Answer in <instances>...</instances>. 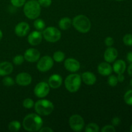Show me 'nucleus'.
<instances>
[{
	"mask_svg": "<svg viewBox=\"0 0 132 132\" xmlns=\"http://www.w3.org/2000/svg\"><path fill=\"white\" fill-rule=\"evenodd\" d=\"M23 127L26 131L34 132L39 131L43 125V121L39 114L30 113L23 121Z\"/></svg>",
	"mask_w": 132,
	"mask_h": 132,
	"instance_id": "f257e3e1",
	"label": "nucleus"
},
{
	"mask_svg": "<svg viewBox=\"0 0 132 132\" xmlns=\"http://www.w3.org/2000/svg\"><path fill=\"white\" fill-rule=\"evenodd\" d=\"M23 6V12L28 19H37L41 14V6L36 0H29Z\"/></svg>",
	"mask_w": 132,
	"mask_h": 132,
	"instance_id": "f03ea898",
	"label": "nucleus"
},
{
	"mask_svg": "<svg viewBox=\"0 0 132 132\" xmlns=\"http://www.w3.org/2000/svg\"><path fill=\"white\" fill-rule=\"evenodd\" d=\"M72 24L76 30L81 33H87L91 29L90 19L85 15H78L72 20Z\"/></svg>",
	"mask_w": 132,
	"mask_h": 132,
	"instance_id": "7ed1b4c3",
	"label": "nucleus"
},
{
	"mask_svg": "<svg viewBox=\"0 0 132 132\" xmlns=\"http://www.w3.org/2000/svg\"><path fill=\"white\" fill-rule=\"evenodd\" d=\"M65 88L69 92H77L81 85V76L78 73L68 75L64 80Z\"/></svg>",
	"mask_w": 132,
	"mask_h": 132,
	"instance_id": "20e7f679",
	"label": "nucleus"
},
{
	"mask_svg": "<svg viewBox=\"0 0 132 132\" xmlns=\"http://www.w3.org/2000/svg\"><path fill=\"white\" fill-rule=\"evenodd\" d=\"M35 111L39 116H48L54 109V104L47 99L39 100L34 104Z\"/></svg>",
	"mask_w": 132,
	"mask_h": 132,
	"instance_id": "39448f33",
	"label": "nucleus"
},
{
	"mask_svg": "<svg viewBox=\"0 0 132 132\" xmlns=\"http://www.w3.org/2000/svg\"><path fill=\"white\" fill-rule=\"evenodd\" d=\"M43 37L46 41L50 43H55L61 37V32L54 27H48L45 28L42 32Z\"/></svg>",
	"mask_w": 132,
	"mask_h": 132,
	"instance_id": "423d86ee",
	"label": "nucleus"
},
{
	"mask_svg": "<svg viewBox=\"0 0 132 132\" xmlns=\"http://www.w3.org/2000/svg\"><path fill=\"white\" fill-rule=\"evenodd\" d=\"M69 125L74 131H81L85 127V121L82 116L78 114L72 115L69 119Z\"/></svg>",
	"mask_w": 132,
	"mask_h": 132,
	"instance_id": "0eeeda50",
	"label": "nucleus"
},
{
	"mask_svg": "<svg viewBox=\"0 0 132 132\" xmlns=\"http://www.w3.org/2000/svg\"><path fill=\"white\" fill-rule=\"evenodd\" d=\"M37 68L39 72H46L54 66V59L49 55H45L37 61Z\"/></svg>",
	"mask_w": 132,
	"mask_h": 132,
	"instance_id": "6e6552de",
	"label": "nucleus"
},
{
	"mask_svg": "<svg viewBox=\"0 0 132 132\" xmlns=\"http://www.w3.org/2000/svg\"><path fill=\"white\" fill-rule=\"evenodd\" d=\"M50 86L46 82H40L35 86L34 92L36 96L39 98H44L47 96L50 92Z\"/></svg>",
	"mask_w": 132,
	"mask_h": 132,
	"instance_id": "1a4fd4ad",
	"label": "nucleus"
},
{
	"mask_svg": "<svg viewBox=\"0 0 132 132\" xmlns=\"http://www.w3.org/2000/svg\"><path fill=\"white\" fill-rule=\"evenodd\" d=\"M41 53L38 50L34 48L27 49L24 54V58L29 63H35L39 59Z\"/></svg>",
	"mask_w": 132,
	"mask_h": 132,
	"instance_id": "9d476101",
	"label": "nucleus"
},
{
	"mask_svg": "<svg viewBox=\"0 0 132 132\" xmlns=\"http://www.w3.org/2000/svg\"><path fill=\"white\" fill-rule=\"evenodd\" d=\"M64 68L72 73H75L79 70L81 68L80 63L76 59L73 58H68L64 61Z\"/></svg>",
	"mask_w": 132,
	"mask_h": 132,
	"instance_id": "9b49d317",
	"label": "nucleus"
},
{
	"mask_svg": "<svg viewBox=\"0 0 132 132\" xmlns=\"http://www.w3.org/2000/svg\"><path fill=\"white\" fill-rule=\"evenodd\" d=\"M32 81V76L27 72H21L17 75L15 82L18 85L21 86H27L31 84Z\"/></svg>",
	"mask_w": 132,
	"mask_h": 132,
	"instance_id": "f8f14e48",
	"label": "nucleus"
},
{
	"mask_svg": "<svg viewBox=\"0 0 132 132\" xmlns=\"http://www.w3.org/2000/svg\"><path fill=\"white\" fill-rule=\"evenodd\" d=\"M43 39V34L40 31L36 30L31 32L28 36V43L32 46H37L41 43Z\"/></svg>",
	"mask_w": 132,
	"mask_h": 132,
	"instance_id": "ddd939ff",
	"label": "nucleus"
},
{
	"mask_svg": "<svg viewBox=\"0 0 132 132\" xmlns=\"http://www.w3.org/2000/svg\"><path fill=\"white\" fill-rule=\"evenodd\" d=\"M14 31L18 37H24L29 32L30 26L27 22H20L15 26Z\"/></svg>",
	"mask_w": 132,
	"mask_h": 132,
	"instance_id": "4468645a",
	"label": "nucleus"
},
{
	"mask_svg": "<svg viewBox=\"0 0 132 132\" xmlns=\"http://www.w3.org/2000/svg\"><path fill=\"white\" fill-rule=\"evenodd\" d=\"M118 56V51L116 48L110 46L105 50L104 54V59L107 63H113Z\"/></svg>",
	"mask_w": 132,
	"mask_h": 132,
	"instance_id": "2eb2a0df",
	"label": "nucleus"
},
{
	"mask_svg": "<svg viewBox=\"0 0 132 132\" xmlns=\"http://www.w3.org/2000/svg\"><path fill=\"white\" fill-rule=\"evenodd\" d=\"M63 83V78L61 76L57 73L52 74L48 79V84L50 88L53 89H57L60 87Z\"/></svg>",
	"mask_w": 132,
	"mask_h": 132,
	"instance_id": "dca6fc26",
	"label": "nucleus"
},
{
	"mask_svg": "<svg viewBox=\"0 0 132 132\" xmlns=\"http://www.w3.org/2000/svg\"><path fill=\"white\" fill-rule=\"evenodd\" d=\"M97 70L99 74L103 76H109L113 72V68L109 63L103 62L101 63L97 67Z\"/></svg>",
	"mask_w": 132,
	"mask_h": 132,
	"instance_id": "f3484780",
	"label": "nucleus"
},
{
	"mask_svg": "<svg viewBox=\"0 0 132 132\" xmlns=\"http://www.w3.org/2000/svg\"><path fill=\"white\" fill-rule=\"evenodd\" d=\"M14 67L10 62L4 61L0 63V76H9L12 72Z\"/></svg>",
	"mask_w": 132,
	"mask_h": 132,
	"instance_id": "a211bd4d",
	"label": "nucleus"
},
{
	"mask_svg": "<svg viewBox=\"0 0 132 132\" xmlns=\"http://www.w3.org/2000/svg\"><path fill=\"white\" fill-rule=\"evenodd\" d=\"M81 80L87 85H93L96 82L97 77L94 73L90 72H83L81 75Z\"/></svg>",
	"mask_w": 132,
	"mask_h": 132,
	"instance_id": "6ab92c4d",
	"label": "nucleus"
},
{
	"mask_svg": "<svg viewBox=\"0 0 132 132\" xmlns=\"http://www.w3.org/2000/svg\"><path fill=\"white\" fill-rule=\"evenodd\" d=\"M113 71L117 74H120V73H124L126 69V64L125 61L122 59H119L115 61L113 63Z\"/></svg>",
	"mask_w": 132,
	"mask_h": 132,
	"instance_id": "aec40b11",
	"label": "nucleus"
},
{
	"mask_svg": "<svg viewBox=\"0 0 132 132\" xmlns=\"http://www.w3.org/2000/svg\"><path fill=\"white\" fill-rule=\"evenodd\" d=\"M72 24V21L68 17L61 18L59 21V27L63 30H67L70 28Z\"/></svg>",
	"mask_w": 132,
	"mask_h": 132,
	"instance_id": "412c9836",
	"label": "nucleus"
},
{
	"mask_svg": "<svg viewBox=\"0 0 132 132\" xmlns=\"http://www.w3.org/2000/svg\"><path fill=\"white\" fill-rule=\"evenodd\" d=\"M53 59L57 63H61L65 59V54L62 51H57L54 53Z\"/></svg>",
	"mask_w": 132,
	"mask_h": 132,
	"instance_id": "4be33fe9",
	"label": "nucleus"
},
{
	"mask_svg": "<svg viewBox=\"0 0 132 132\" xmlns=\"http://www.w3.org/2000/svg\"><path fill=\"white\" fill-rule=\"evenodd\" d=\"M34 26L35 28L37 30L42 31L45 28L46 24H45V22L43 19L37 18L34 22Z\"/></svg>",
	"mask_w": 132,
	"mask_h": 132,
	"instance_id": "5701e85b",
	"label": "nucleus"
},
{
	"mask_svg": "<svg viewBox=\"0 0 132 132\" xmlns=\"http://www.w3.org/2000/svg\"><path fill=\"white\" fill-rule=\"evenodd\" d=\"M21 129V123L18 121H12L9 123V130L12 132H17Z\"/></svg>",
	"mask_w": 132,
	"mask_h": 132,
	"instance_id": "b1692460",
	"label": "nucleus"
},
{
	"mask_svg": "<svg viewBox=\"0 0 132 132\" xmlns=\"http://www.w3.org/2000/svg\"><path fill=\"white\" fill-rule=\"evenodd\" d=\"M99 131V127L97 124L91 122L89 123L85 128L86 132H98Z\"/></svg>",
	"mask_w": 132,
	"mask_h": 132,
	"instance_id": "393cba45",
	"label": "nucleus"
},
{
	"mask_svg": "<svg viewBox=\"0 0 132 132\" xmlns=\"http://www.w3.org/2000/svg\"><path fill=\"white\" fill-rule=\"evenodd\" d=\"M124 101L128 105L132 106V90L126 92L124 95Z\"/></svg>",
	"mask_w": 132,
	"mask_h": 132,
	"instance_id": "a878e982",
	"label": "nucleus"
},
{
	"mask_svg": "<svg viewBox=\"0 0 132 132\" xmlns=\"http://www.w3.org/2000/svg\"><path fill=\"white\" fill-rule=\"evenodd\" d=\"M34 102L30 98H27L23 102V107L27 108V109H30V108H33L34 106Z\"/></svg>",
	"mask_w": 132,
	"mask_h": 132,
	"instance_id": "bb28decb",
	"label": "nucleus"
},
{
	"mask_svg": "<svg viewBox=\"0 0 132 132\" xmlns=\"http://www.w3.org/2000/svg\"><path fill=\"white\" fill-rule=\"evenodd\" d=\"M119 81L117 80V77L114 75H110L108 79V83L112 87H115L117 86Z\"/></svg>",
	"mask_w": 132,
	"mask_h": 132,
	"instance_id": "cd10ccee",
	"label": "nucleus"
},
{
	"mask_svg": "<svg viewBox=\"0 0 132 132\" xmlns=\"http://www.w3.org/2000/svg\"><path fill=\"white\" fill-rule=\"evenodd\" d=\"M2 82L4 86H7V87H10V86H13L14 85V83H15L14 82V80L11 77H9V76H6L4 77Z\"/></svg>",
	"mask_w": 132,
	"mask_h": 132,
	"instance_id": "c85d7f7f",
	"label": "nucleus"
},
{
	"mask_svg": "<svg viewBox=\"0 0 132 132\" xmlns=\"http://www.w3.org/2000/svg\"><path fill=\"white\" fill-rule=\"evenodd\" d=\"M124 44L126 46H132V34H127L122 38Z\"/></svg>",
	"mask_w": 132,
	"mask_h": 132,
	"instance_id": "c756f323",
	"label": "nucleus"
},
{
	"mask_svg": "<svg viewBox=\"0 0 132 132\" xmlns=\"http://www.w3.org/2000/svg\"><path fill=\"white\" fill-rule=\"evenodd\" d=\"M24 61V56L21 55H17L13 59V63L15 65H21V64H23Z\"/></svg>",
	"mask_w": 132,
	"mask_h": 132,
	"instance_id": "7c9ffc66",
	"label": "nucleus"
},
{
	"mask_svg": "<svg viewBox=\"0 0 132 132\" xmlns=\"http://www.w3.org/2000/svg\"><path fill=\"white\" fill-rule=\"evenodd\" d=\"M10 3L14 7H21L26 3V0H10Z\"/></svg>",
	"mask_w": 132,
	"mask_h": 132,
	"instance_id": "2f4dec72",
	"label": "nucleus"
},
{
	"mask_svg": "<svg viewBox=\"0 0 132 132\" xmlns=\"http://www.w3.org/2000/svg\"><path fill=\"white\" fill-rule=\"evenodd\" d=\"M101 132H115L116 131L113 125H106L101 129Z\"/></svg>",
	"mask_w": 132,
	"mask_h": 132,
	"instance_id": "473e14b6",
	"label": "nucleus"
},
{
	"mask_svg": "<svg viewBox=\"0 0 132 132\" xmlns=\"http://www.w3.org/2000/svg\"><path fill=\"white\" fill-rule=\"evenodd\" d=\"M40 6L43 7H48L52 5V0H37Z\"/></svg>",
	"mask_w": 132,
	"mask_h": 132,
	"instance_id": "72a5a7b5",
	"label": "nucleus"
},
{
	"mask_svg": "<svg viewBox=\"0 0 132 132\" xmlns=\"http://www.w3.org/2000/svg\"><path fill=\"white\" fill-rule=\"evenodd\" d=\"M104 43H105L106 46H108V47L112 46V45L114 43V40L112 37H107L104 39Z\"/></svg>",
	"mask_w": 132,
	"mask_h": 132,
	"instance_id": "f704fd0d",
	"label": "nucleus"
},
{
	"mask_svg": "<svg viewBox=\"0 0 132 132\" xmlns=\"http://www.w3.org/2000/svg\"><path fill=\"white\" fill-rule=\"evenodd\" d=\"M112 125L114 126H119L121 123V119L119 117H115L112 119Z\"/></svg>",
	"mask_w": 132,
	"mask_h": 132,
	"instance_id": "c9c22d12",
	"label": "nucleus"
},
{
	"mask_svg": "<svg viewBox=\"0 0 132 132\" xmlns=\"http://www.w3.org/2000/svg\"><path fill=\"white\" fill-rule=\"evenodd\" d=\"M40 132H54V130L50 127H43L41 128L39 130Z\"/></svg>",
	"mask_w": 132,
	"mask_h": 132,
	"instance_id": "e433bc0d",
	"label": "nucleus"
},
{
	"mask_svg": "<svg viewBox=\"0 0 132 132\" xmlns=\"http://www.w3.org/2000/svg\"><path fill=\"white\" fill-rule=\"evenodd\" d=\"M118 76H117V80H118V81L119 82H124V81H125V76L123 75V73H120V74H117Z\"/></svg>",
	"mask_w": 132,
	"mask_h": 132,
	"instance_id": "4c0bfd02",
	"label": "nucleus"
},
{
	"mask_svg": "<svg viewBox=\"0 0 132 132\" xmlns=\"http://www.w3.org/2000/svg\"><path fill=\"white\" fill-rule=\"evenodd\" d=\"M126 59L129 63H132V51L128 53L126 55Z\"/></svg>",
	"mask_w": 132,
	"mask_h": 132,
	"instance_id": "58836bf2",
	"label": "nucleus"
},
{
	"mask_svg": "<svg viewBox=\"0 0 132 132\" xmlns=\"http://www.w3.org/2000/svg\"><path fill=\"white\" fill-rule=\"evenodd\" d=\"M128 73L130 77H132V63H130V65L128 67Z\"/></svg>",
	"mask_w": 132,
	"mask_h": 132,
	"instance_id": "ea45409f",
	"label": "nucleus"
},
{
	"mask_svg": "<svg viewBox=\"0 0 132 132\" xmlns=\"http://www.w3.org/2000/svg\"><path fill=\"white\" fill-rule=\"evenodd\" d=\"M2 37H3V32L2 31H1V30L0 29V41H1V40L2 39Z\"/></svg>",
	"mask_w": 132,
	"mask_h": 132,
	"instance_id": "a19ab883",
	"label": "nucleus"
},
{
	"mask_svg": "<svg viewBox=\"0 0 132 132\" xmlns=\"http://www.w3.org/2000/svg\"><path fill=\"white\" fill-rule=\"evenodd\" d=\"M130 86H131V87L132 88V79L130 80Z\"/></svg>",
	"mask_w": 132,
	"mask_h": 132,
	"instance_id": "79ce46f5",
	"label": "nucleus"
},
{
	"mask_svg": "<svg viewBox=\"0 0 132 132\" xmlns=\"http://www.w3.org/2000/svg\"><path fill=\"white\" fill-rule=\"evenodd\" d=\"M130 131L132 132V125H131V126H130Z\"/></svg>",
	"mask_w": 132,
	"mask_h": 132,
	"instance_id": "37998d69",
	"label": "nucleus"
},
{
	"mask_svg": "<svg viewBox=\"0 0 132 132\" xmlns=\"http://www.w3.org/2000/svg\"><path fill=\"white\" fill-rule=\"evenodd\" d=\"M116 1H124V0H116Z\"/></svg>",
	"mask_w": 132,
	"mask_h": 132,
	"instance_id": "c03bdc74",
	"label": "nucleus"
}]
</instances>
